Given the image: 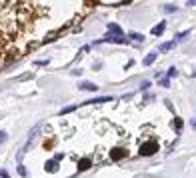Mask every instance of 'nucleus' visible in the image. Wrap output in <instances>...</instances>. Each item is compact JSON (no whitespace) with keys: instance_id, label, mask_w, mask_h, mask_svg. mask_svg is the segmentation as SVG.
Returning <instances> with one entry per match:
<instances>
[{"instance_id":"1","label":"nucleus","mask_w":196,"mask_h":178,"mask_svg":"<svg viewBox=\"0 0 196 178\" xmlns=\"http://www.w3.org/2000/svg\"><path fill=\"white\" fill-rule=\"evenodd\" d=\"M158 148H160V144H158L156 140H150V142L140 144L138 154H140V156H152V154H156V152H158Z\"/></svg>"},{"instance_id":"2","label":"nucleus","mask_w":196,"mask_h":178,"mask_svg":"<svg viewBox=\"0 0 196 178\" xmlns=\"http://www.w3.org/2000/svg\"><path fill=\"white\" fill-rule=\"evenodd\" d=\"M98 42H116V44H128L124 36H116V34H106V36H104L102 40H98Z\"/></svg>"},{"instance_id":"3","label":"nucleus","mask_w":196,"mask_h":178,"mask_svg":"<svg viewBox=\"0 0 196 178\" xmlns=\"http://www.w3.org/2000/svg\"><path fill=\"white\" fill-rule=\"evenodd\" d=\"M112 100V96H100V98H92V100H86L84 104H80V106H90V104H104V102H110Z\"/></svg>"},{"instance_id":"4","label":"nucleus","mask_w":196,"mask_h":178,"mask_svg":"<svg viewBox=\"0 0 196 178\" xmlns=\"http://www.w3.org/2000/svg\"><path fill=\"white\" fill-rule=\"evenodd\" d=\"M128 156V152L124 150V148H114L112 152H110V158L112 160H122V158H126Z\"/></svg>"},{"instance_id":"5","label":"nucleus","mask_w":196,"mask_h":178,"mask_svg":"<svg viewBox=\"0 0 196 178\" xmlns=\"http://www.w3.org/2000/svg\"><path fill=\"white\" fill-rule=\"evenodd\" d=\"M44 170H46V172H50V174H54V172H58V170H60V166H58V162H56V160H46Z\"/></svg>"},{"instance_id":"6","label":"nucleus","mask_w":196,"mask_h":178,"mask_svg":"<svg viewBox=\"0 0 196 178\" xmlns=\"http://www.w3.org/2000/svg\"><path fill=\"white\" fill-rule=\"evenodd\" d=\"M90 166H92V160H90V158H82V160H78V172L88 170Z\"/></svg>"},{"instance_id":"7","label":"nucleus","mask_w":196,"mask_h":178,"mask_svg":"<svg viewBox=\"0 0 196 178\" xmlns=\"http://www.w3.org/2000/svg\"><path fill=\"white\" fill-rule=\"evenodd\" d=\"M78 88L80 90H86V92H94V90H98V86H96V84H92V82H80Z\"/></svg>"},{"instance_id":"8","label":"nucleus","mask_w":196,"mask_h":178,"mask_svg":"<svg viewBox=\"0 0 196 178\" xmlns=\"http://www.w3.org/2000/svg\"><path fill=\"white\" fill-rule=\"evenodd\" d=\"M108 34H116V36H122V28L118 24H108Z\"/></svg>"},{"instance_id":"9","label":"nucleus","mask_w":196,"mask_h":178,"mask_svg":"<svg viewBox=\"0 0 196 178\" xmlns=\"http://www.w3.org/2000/svg\"><path fill=\"white\" fill-rule=\"evenodd\" d=\"M176 46V40H170V42H162L160 44V52H168V50H172Z\"/></svg>"},{"instance_id":"10","label":"nucleus","mask_w":196,"mask_h":178,"mask_svg":"<svg viewBox=\"0 0 196 178\" xmlns=\"http://www.w3.org/2000/svg\"><path fill=\"white\" fill-rule=\"evenodd\" d=\"M164 28H166V22H160V24H156V26L152 28V34H154V36H160V34L164 32Z\"/></svg>"},{"instance_id":"11","label":"nucleus","mask_w":196,"mask_h":178,"mask_svg":"<svg viewBox=\"0 0 196 178\" xmlns=\"http://www.w3.org/2000/svg\"><path fill=\"white\" fill-rule=\"evenodd\" d=\"M154 60H156V54H154V52H150V54H148V56L144 58V66H150V64H152Z\"/></svg>"},{"instance_id":"12","label":"nucleus","mask_w":196,"mask_h":178,"mask_svg":"<svg viewBox=\"0 0 196 178\" xmlns=\"http://www.w3.org/2000/svg\"><path fill=\"white\" fill-rule=\"evenodd\" d=\"M182 126H184V124H182V120H180V118H174V130H176L178 134L182 132Z\"/></svg>"},{"instance_id":"13","label":"nucleus","mask_w":196,"mask_h":178,"mask_svg":"<svg viewBox=\"0 0 196 178\" xmlns=\"http://www.w3.org/2000/svg\"><path fill=\"white\" fill-rule=\"evenodd\" d=\"M76 108H78L76 104H74V106H66V108H62V110H60V116H64V114H68V112H74Z\"/></svg>"},{"instance_id":"14","label":"nucleus","mask_w":196,"mask_h":178,"mask_svg":"<svg viewBox=\"0 0 196 178\" xmlns=\"http://www.w3.org/2000/svg\"><path fill=\"white\" fill-rule=\"evenodd\" d=\"M130 40H136V42H142L144 36L142 34H136V32H130Z\"/></svg>"},{"instance_id":"15","label":"nucleus","mask_w":196,"mask_h":178,"mask_svg":"<svg viewBox=\"0 0 196 178\" xmlns=\"http://www.w3.org/2000/svg\"><path fill=\"white\" fill-rule=\"evenodd\" d=\"M16 170H18V174H20L22 178H26V176H28V172H26V168H24L22 164H18V168H16Z\"/></svg>"},{"instance_id":"16","label":"nucleus","mask_w":196,"mask_h":178,"mask_svg":"<svg viewBox=\"0 0 196 178\" xmlns=\"http://www.w3.org/2000/svg\"><path fill=\"white\" fill-rule=\"evenodd\" d=\"M164 10L166 12H176V6L174 4H164Z\"/></svg>"},{"instance_id":"17","label":"nucleus","mask_w":196,"mask_h":178,"mask_svg":"<svg viewBox=\"0 0 196 178\" xmlns=\"http://www.w3.org/2000/svg\"><path fill=\"white\" fill-rule=\"evenodd\" d=\"M172 76H176V68L172 66V68H168V74H166V78H172Z\"/></svg>"},{"instance_id":"18","label":"nucleus","mask_w":196,"mask_h":178,"mask_svg":"<svg viewBox=\"0 0 196 178\" xmlns=\"http://www.w3.org/2000/svg\"><path fill=\"white\" fill-rule=\"evenodd\" d=\"M6 138H8V134L4 132V130H0V144H2V142H4Z\"/></svg>"},{"instance_id":"19","label":"nucleus","mask_w":196,"mask_h":178,"mask_svg":"<svg viewBox=\"0 0 196 178\" xmlns=\"http://www.w3.org/2000/svg\"><path fill=\"white\" fill-rule=\"evenodd\" d=\"M62 158H64V154H62V152H58V154H54V160H56V162H60Z\"/></svg>"},{"instance_id":"20","label":"nucleus","mask_w":196,"mask_h":178,"mask_svg":"<svg viewBox=\"0 0 196 178\" xmlns=\"http://www.w3.org/2000/svg\"><path fill=\"white\" fill-rule=\"evenodd\" d=\"M186 36H188V32H182V34H178V36H176V40H184Z\"/></svg>"},{"instance_id":"21","label":"nucleus","mask_w":196,"mask_h":178,"mask_svg":"<svg viewBox=\"0 0 196 178\" xmlns=\"http://www.w3.org/2000/svg\"><path fill=\"white\" fill-rule=\"evenodd\" d=\"M160 84H162V86H168L170 82H168V78H160Z\"/></svg>"},{"instance_id":"22","label":"nucleus","mask_w":196,"mask_h":178,"mask_svg":"<svg viewBox=\"0 0 196 178\" xmlns=\"http://www.w3.org/2000/svg\"><path fill=\"white\" fill-rule=\"evenodd\" d=\"M0 176H2V178H10V174H8L6 170H0Z\"/></svg>"},{"instance_id":"23","label":"nucleus","mask_w":196,"mask_h":178,"mask_svg":"<svg viewBox=\"0 0 196 178\" xmlns=\"http://www.w3.org/2000/svg\"><path fill=\"white\" fill-rule=\"evenodd\" d=\"M188 6H196V0H188Z\"/></svg>"},{"instance_id":"24","label":"nucleus","mask_w":196,"mask_h":178,"mask_svg":"<svg viewBox=\"0 0 196 178\" xmlns=\"http://www.w3.org/2000/svg\"><path fill=\"white\" fill-rule=\"evenodd\" d=\"M192 128H194V130H196V118H194V120H192Z\"/></svg>"}]
</instances>
